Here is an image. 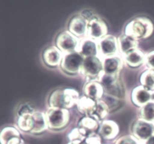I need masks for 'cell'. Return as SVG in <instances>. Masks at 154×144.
Segmentation results:
<instances>
[{
    "instance_id": "1",
    "label": "cell",
    "mask_w": 154,
    "mask_h": 144,
    "mask_svg": "<svg viewBox=\"0 0 154 144\" xmlns=\"http://www.w3.org/2000/svg\"><path fill=\"white\" fill-rule=\"evenodd\" d=\"M80 98L79 92L74 88L57 89L49 98L50 107L69 110L77 104Z\"/></svg>"
},
{
    "instance_id": "2",
    "label": "cell",
    "mask_w": 154,
    "mask_h": 144,
    "mask_svg": "<svg viewBox=\"0 0 154 144\" xmlns=\"http://www.w3.org/2000/svg\"><path fill=\"white\" fill-rule=\"evenodd\" d=\"M153 31V23L150 19L145 16H138L126 25L124 34L138 40L150 37Z\"/></svg>"
},
{
    "instance_id": "3",
    "label": "cell",
    "mask_w": 154,
    "mask_h": 144,
    "mask_svg": "<svg viewBox=\"0 0 154 144\" xmlns=\"http://www.w3.org/2000/svg\"><path fill=\"white\" fill-rule=\"evenodd\" d=\"M45 113L48 128L51 130H62L67 126L70 120V112L69 110L49 107Z\"/></svg>"
},
{
    "instance_id": "4",
    "label": "cell",
    "mask_w": 154,
    "mask_h": 144,
    "mask_svg": "<svg viewBox=\"0 0 154 144\" xmlns=\"http://www.w3.org/2000/svg\"><path fill=\"white\" fill-rule=\"evenodd\" d=\"M103 72L102 59L99 56L85 58L80 73L90 80H99V78Z\"/></svg>"
},
{
    "instance_id": "5",
    "label": "cell",
    "mask_w": 154,
    "mask_h": 144,
    "mask_svg": "<svg viewBox=\"0 0 154 144\" xmlns=\"http://www.w3.org/2000/svg\"><path fill=\"white\" fill-rule=\"evenodd\" d=\"M81 39L74 35L69 30L63 31L58 34L56 39V46L63 54L76 52Z\"/></svg>"
},
{
    "instance_id": "6",
    "label": "cell",
    "mask_w": 154,
    "mask_h": 144,
    "mask_svg": "<svg viewBox=\"0 0 154 144\" xmlns=\"http://www.w3.org/2000/svg\"><path fill=\"white\" fill-rule=\"evenodd\" d=\"M84 58L78 52L64 54L60 64L62 70L69 74L74 75L81 72Z\"/></svg>"
},
{
    "instance_id": "7",
    "label": "cell",
    "mask_w": 154,
    "mask_h": 144,
    "mask_svg": "<svg viewBox=\"0 0 154 144\" xmlns=\"http://www.w3.org/2000/svg\"><path fill=\"white\" fill-rule=\"evenodd\" d=\"M132 135L145 144L146 141L154 136V122L138 118L132 124Z\"/></svg>"
},
{
    "instance_id": "8",
    "label": "cell",
    "mask_w": 154,
    "mask_h": 144,
    "mask_svg": "<svg viewBox=\"0 0 154 144\" xmlns=\"http://www.w3.org/2000/svg\"><path fill=\"white\" fill-rule=\"evenodd\" d=\"M99 56L101 58L118 55L119 46L117 38L112 34H107L103 38L98 40Z\"/></svg>"
},
{
    "instance_id": "9",
    "label": "cell",
    "mask_w": 154,
    "mask_h": 144,
    "mask_svg": "<svg viewBox=\"0 0 154 144\" xmlns=\"http://www.w3.org/2000/svg\"><path fill=\"white\" fill-rule=\"evenodd\" d=\"M108 34L106 23L96 16H93L88 21V29L87 37L98 41Z\"/></svg>"
},
{
    "instance_id": "10",
    "label": "cell",
    "mask_w": 154,
    "mask_h": 144,
    "mask_svg": "<svg viewBox=\"0 0 154 144\" xmlns=\"http://www.w3.org/2000/svg\"><path fill=\"white\" fill-rule=\"evenodd\" d=\"M0 144H25L17 127L7 125L0 130Z\"/></svg>"
},
{
    "instance_id": "11",
    "label": "cell",
    "mask_w": 154,
    "mask_h": 144,
    "mask_svg": "<svg viewBox=\"0 0 154 144\" xmlns=\"http://www.w3.org/2000/svg\"><path fill=\"white\" fill-rule=\"evenodd\" d=\"M87 29L88 21L81 14L76 15L71 19L69 24V31L78 38L87 37Z\"/></svg>"
},
{
    "instance_id": "12",
    "label": "cell",
    "mask_w": 154,
    "mask_h": 144,
    "mask_svg": "<svg viewBox=\"0 0 154 144\" xmlns=\"http://www.w3.org/2000/svg\"><path fill=\"white\" fill-rule=\"evenodd\" d=\"M120 128L115 122L112 120L105 119L99 123V127L97 133L102 139L111 140L115 139L119 134Z\"/></svg>"
},
{
    "instance_id": "13",
    "label": "cell",
    "mask_w": 154,
    "mask_h": 144,
    "mask_svg": "<svg viewBox=\"0 0 154 144\" xmlns=\"http://www.w3.org/2000/svg\"><path fill=\"white\" fill-rule=\"evenodd\" d=\"M76 52L81 54L84 58L99 56L98 42L87 37L81 38Z\"/></svg>"
},
{
    "instance_id": "14",
    "label": "cell",
    "mask_w": 154,
    "mask_h": 144,
    "mask_svg": "<svg viewBox=\"0 0 154 144\" xmlns=\"http://www.w3.org/2000/svg\"><path fill=\"white\" fill-rule=\"evenodd\" d=\"M103 72L108 74L119 76L123 66V59L119 55L102 58Z\"/></svg>"
},
{
    "instance_id": "15",
    "label": "cell",
    "mask_w": 154,
    "mask_h": 144,
    "mask_svg": "<svg viewBox=\"0 0 154 144\" xmlns=\"http://www.w3.org/2000/svg\"><path fill=\"white\" fill-rule=\"evenodd\" d=\"M63 56L64 54L61 50H60V49H58L56 46H51L45 50L42 58L44 62L48 66L57 67L61 64Z\"/></svg>"
},
{
    "instance_id": "16",
    "label": "cell",
    "mask_w": 154,
    "mask_h": 144,
    "mask_svg": "<svg viewBox=\"0 0 154 144\" xmlns=\"http://www.w3.org/2000/svg\"><path fill=\"white\" fill-rule=\"evenodd\" d=\"M84 94L93 100H102L105 94V89L102 84L97 80H89L83 87Z\"/></svg>"
},
{
    "instance_id": "17",
    "label": "cell",
    "mask_w": 154,
    "mask_h": 144,
    "mask_svg": "<svg viewBox=\"0 0 154 144\" xmlns=\"http://www.w3.org/2000/svg\"><path fill=\"white\" fill-rule=\"evenodd\" d=\"M131 99L135 106L141 108L150 102L151 91L146 88L143 86H138L132 90Z\"/></svg>"
},
{
    "instance_id": "18",
    "label": "cell",
    "mask_w": 154,
    "mask_h": 144,
    "mask_svg": "<svg viewBox=\"0 0 154 144\" xmlns=\"http://www.w3.org/2000/svg\"><path fill=\"white\" fill-rule=\"evenodd\" d=\"M119 52L122 56L127 54L128 52L138 49V40L126 34H123L117 38Z\"/></svg>"
},
{
    "instance_id": "19",
    "label": "cell",
    "mask_w": 154,
    "mask_h": 144,
    "mask_svg": "<svg viewBox=\"0 0 154 144\" xmlns=\"http://www.w3.org/2000/svg\"><path fill=\"white\" fill-rule=\"evenodd\" d=\"M145 55L139 49L134 50L128 52L126 55L123 56V61L126 63L128 66L131 68H138L145 62Z\"/></svg>"
},
{
    "instance_id": "20",
    "label": "cell",
    "mask_w": 154,
    "mask_h": 144,
    "mask_svg": "<svg viewBox=\"0 0 154 144\" xmlns=\"http://www.w3.org/2000/svg\"><path fill=\"white\" fill-rule=\"evenodd\" d=\"M99 122L91 116H84L79 121L78 128L87 137L89 134L98 131Z\"/></svg>"
},
{
    "instance_id": "21",
    "label": "cell",
    "mask_w": 154,
    "mask_h": 144,
    "mask_svg": "<svg viewBox=\"0 0 154 144\" xmlns=\"http://www.w3.org/2000/svg\"><path fill=\"white\" fill-rule=\"evenodd\" d=\"M33 128L30 133L33 134H39L48 129L45 113L41 111H35L33 113Z\"/></svg>"
},
{
    "instance_id": "22",
    "label": "cell",
    "mask_w": 154,
    "mask_h": 144,
    "mask_svg": "<svg viewBox=\"0 0 154 144\" xmlns=\"http://www.w3.org/2000/svg\"><path fill=\"white\" fill-rule=\"evenodd\" d=\"M96 100L85 95H83L82 97H80L76 106L78 110L81 114L84 115L85 116H90L95 106H96Z\"/></svg>"
},
{
    "instance_id": "23",
    "label": "cell",
    "mask_w": 154,
    "mask_h": 144,
    "mask_svg": "<svg viewBox=\"0 0 154 144\" xmlns=\"http://www.w3.org/2000/svg\"><path fill=\"white\" fill-rule=\"evenodd\" d=\"M109 107L107 104L102 99L96 101V106L90 116L94 118L96 121L100 123L101 122L105 120V118L109 113Z\"/></svg>"
},
{
    "instance_id": "24",
    "label": "cell",
    "mask_w": 154,
    "mask_h": 144,
    "mask_svg": "<svg viewBox=\"0 0 154 144\" xmlns=\"http://www.w3.org/2000/svg\"><path fill=\"white\" fill-rule=\"evenodd\" d=\"M33 114H25L17 117V128L23 132H31L33 128Z\"/></svg>"
},
{
    "instance_id": "25",
    "label": "cell",
    "mask_w": 154,
    "mask_h": 144,
    "mask_svg": "<svg viewBox=\"0 0 154 144\" xmlns=\"http://www.w3.org/2000/svg\"><path fill=\"white\" fill-rule=\"evenodd\" d=\"M140 82L150 91H154V70L148 69L143 72L140 76Z\"/></svg>"
},
{
    "instance_id": "26",
    "label": "cell",
    "mask_w": 154,
    "mask_h": 144,
    "mask_svg": "<svg viewBox=\"0 0 154 144\" xmlns=\"http://www.w3.org/2000/svg\"><path fill=\"white\" fill-rule=\"evenodd\" d=\"M140 118L150 122H154V103L150 102L140 108Z\"/></svg>"
},
{
    "instance_id": "27",
    "label": "cell",
    "mask_w": 154,
    "mask_h": 144,
    "mask_svg": "<svg viewBox=\"0 0 154 144\" xmlns=\"http://www.w3.org/2000/svg\"><path fill=\"white\" fill-rule=\"evenodd\" d=\"M118 76H119L117 75L108 74L102 72L98 81L102 84V86L104 87V89H105V88L112 86L116 82H118Z\"/></svg>"
},
{
    "instance_id": "28",
    "label": "cell",
    "mask_w": 154,
    "mask_h": 144,
    "mask_svg": "<svg viewBox=\"0 0 154 144\" xmlns=\"http://www.w3.org/2000/svg\"><path fill=\"white\" fill-rule=\"evenodd\" d=\"M68 137H69L70 142H75L77 143H81L87 138L78 127L71 130V132L68 135Z\"/></svg>"
},
{
    "instance_id": "29",
    "label": "cell",
    "mask_w": 154,
    "mask_h": 144,
    "mask_svg": "<svg viewBox=\"0 0 154 144\" xmlns=\"http://www.w3.org/2000/svg\"><path fill=\"white\" fill-rule=\"evenodd\" d=\"M115 144H144L143 142H140L138 139L134 136L131 135H126L119 138L116 141Z\"/></svg>"
},
{
    "instance_id": "30",
    "label": "cell",
    "mask_w": 154,
    "mask_h": 144,
    "mask_svg": "<svg viewBox=\"0 0 154 144\" xmlns=\"http://www.w3.org/2000/svg\"><path fill=\"white\" fill-rule=\"evenodd\" d=\"M35 110L29 104H23L19 106L17 112V116H19L21 115H25V114H33L35 112Z\"/></svg>"
},
{
    "instance_id": "31",
    "label": "cell",
    "mask_w": 154,
    "mask_h": 144,
    "mask_svg": "<svg viewBox=\"0 0 154 144\" xmlns=\"http://www.w3.org/2000/svg\"><path fill=\"white\" fill-rule=\"evenodd\" d=\"M84 142L87 144H102V138L97 132H95L89 134Z\"/></svg>"
},
{
    "instance_id": "32",
    "label": "cell",
    "mask_w": 154,
    "mask_h": 144,
    "mask_svg": "<svg viewBox=\"0 0 154 144\" xmlns=\"http://www.w3.org/2000/svg\"><path fill=\"white\" fill-rule=\"evenodd\" d=\"M144 64L149 69L154 70V50L146 54Z\"/></svg>"
},
{
    "instance_id": "33",
    "label": "cell",
    "mask_w": 154,
    "mask_h": 144,
    "mask_svg": "<svg viewBox=\"0 0 154 144\" xmlns=\"http://www.w3.org/2000/svg\"><path fill=\"white\" fill-rule=\"evenodd\" d=\"M81 15L83 16V17L85 18L87 21L90 20L91 19L93 16H94V15L93 14V13H92V12L89 10H83V11L81 13Z\"/></svg>"
},
{
    "instance_id": "34",
    "label": "cell",
    "mask_w": 154,
    "mask_h": 144,
    "mask_svg": "<svg viewBox=\"0 0 154 144\" xmlns=\"http://www.w3.org/2000/svg\"><path fill=\"white\" fill-rule=\"evenodd\" d=\"M145 144H154V136H151L148 140L146 141Z\"/></svg>"
},
{
    "instance_id": "35",
    "label": "cell",
    "mask_w": 154,
    "mask_h": 144,
    "mask_svg": "<svg viewBox=\"0 0 154 144\" xmlns=\"http://www.w3.org/2000/svg\"><path fill=\"white\" fill-rule=\"evenodd\" d=\"M150 102L154 103V91H151V100H150Z\"/></svg>"
},
{
    "instance_id": "36",
    "label": "cell",
    "mask_w": 154,
    "mask_h": 144,
    "mask_svg": "<svg viewBox=\"0 0 154 144\" xmlns=\"http://www.w3.org/2000/svg\"><path fill=\"white\" fill-rule=\"evenodd\" d=\"M67 144H80V143H77V142H70V141H69Z\"/></svg>"
},
{
    "instance_id": "37",
    "label": "cell",
    "mask_w": 154,
    "mask_h": 144,
    "mask_svg": "<svg viewBox=\"0 0 154 144\" xmlns=\"http://www.w3.org/2000/svg\"><path fill=\"white\" fill-rule=\"evenodd\" d=\"M80 144H87V143H86V142L84 141V142H82L81 143H80Z\"/></svg>"
},
{
    "instance_id": "38",
    "label": "cell",
    "mask_w": 154,
    "mask_h": 144,
    "mask_svg": "<svg viewBox=\"0 0 154 144\" xmlns=\"http://www.w3.org/2000/svg\"><path fill=\"white\" fill-rule=\"evenodd\" d=\"M108 144H109V143H108Z\"/></svg>"
}]
</instances>
